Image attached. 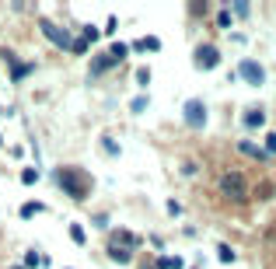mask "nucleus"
<instances>
[{"mask_svg": "<svg viewBox=\"0 0 276 269\" xmlns=\"http://www.w3.org/2000/svg\"><path fill=\"white\" fill-rule=\"evenodd\" d=\"M241 77H245L248 84H256V88L266 80V74H262V67H259L256 59H245V63H241Z\"/></svg>", "mask_w": 276, "mask_h": 269, "instance_id": "20e7f679", "label": "nucleus"}, {"mask_svg": "<svg viewBox=\"0 0 276 269\" xmlns=\"http://www.w3.org/2000/svg\"><path fill=\"white\" fill-rule=\"evenodd\" d=\"M42 32L53 38V46H59V49H74V42H70V35L63 32V28H56L53 21H42Z\"/></svg>", "mask_w": 276, "mask_h": 269, "instance_id": "f03ea898", "label": "nucleus"}, {"mask_svg": "<svg viewBox=\"0 0 276 269\" xmlns=\"http://www.w3.org/2000/svg\"><path fill=\"white\" fill-rule=\"evenodd\" d=\"M112 63H116V59H112V56H98V59H95V63H91V74H101V70H109Z\"/></svg>", "mask_w": 276, "mask_h": 269, "instance_id": "6e6552de", "label": "nucleus"}, {"mask_svg": "<svg viewBox=\"0 0 276 269\" xmlns=\"http://www.w3.org/2000/svg\"><path fill=\"white\" fill-rule=\"evenodd\" d=\"M21 182H25V185H35V182H39V172H35V168H25V172H21Z\"/></svg>", "mask_w": 276, "mask_h": 269, "instance_id": "9d476101", "label": "nucleus"}, {"mask_svg": "<svg viewBox=\"0 0 276 269\" xmlns=\"http://www.w3.org/2000/svg\"><path fill=\"white\" fill-rule=\"evenodd\" d=\"M112 245H116V249H119V245H133V249H137L140 238H137V234H130V231H116V241H112Z\"/></svg>", "mask_w": 276, "mask_h": 269, "instance_id": "0eeeda50", "label": "nucleus"}, {"mask_svg": "<svg viewBox=\"0 0 276 269\" xmlns=\"http://www.w3.org/2000/svg\"><path fill=\"white\" fill-rule=\"evenodd\" d=\"M25 74H28V67H25V63H18V67H14V80H21Z\"/></svg>", "mask_w": 276, "mask_h": 269, "instance_id": "6ab92c4d", "label": "nucleus"}, {"mask_svg": "<svg viewBox=\"0 0 276 269\" xmlns=\"http://www.w3.org/2000/svg\"><path fill=\"white\" fill-rule=\"evenodd\" d=\"M220 192L227 196V199H245V192H248V178L241 172H227L220 178Z\"/></svg>", "mask_w": 276, "mask_h": 269, "instance_id": "f257e3e1", "label": "nucleus"}, {"mask_svg": "<svg viewBox=\"0 0 276 269\" xmlns=\"http://www.w3.org/2000/svg\"><path fill=\"white\" fill-rule=\"evenodd\" d=\"M126 56V46H112V59H122Z\"/></svg>", "mask_w": 276, "mask_h": 269, "instance_id": "a211bd4d", "label": "nucleus"}, {"mask_svg": "<svg viewBox=\"0 0 276 269\" xmlns=\"http://www.w3.org/2000/svg\"><path fill=\"white\" fill-rule=\"evenodd\" d=\"M109 255H112L116 262H130V252H126V249H116V245L109 249Z\"/></svg>", "mask_w": 276, "mask_h": 269, "instance_id": "9b49d317", "label": "nucleus"}, {"mask_svg": "<svg viewBox=\"0 0 276 269\" xmlns=\"http://www.w3.org/2000/svg\"><path fill=\"white\" fill-rule=\"evenodd\" d=\"M217 59H220V53L214 49V46H199V49H196V63H199V70H210V67H217Z\"/></svg>", "mask_w": 276, "mask_h": 269, "instance_id": "7ed1b4c3", "label": "nucleus"}, {"mask_svg": "<svg viewBox=\"0 0 276 269\" xmlns=\"http://www.w3.org/2000/svg\"><path fill=\"white\" fill-rule=\"evenodd\" d=\"M25 266L35 269V266H39V255H35V252H28V255H25Z\"/></svg>", "mask_w": 276, "mask_h": 269, "instance_id": "dca6fc26", "label": "nucleus"}, {"mask_svg": "<svg viewBox=\"0 0 276 269\" xmlns=\"http://www.w3.org/2000/svg\"><path fill=\"white\" fill-rule=\"evenodd\" d=\"M238 151H241V154H248V157H256V161H262V157H266V154L259 151L256 143H241V147H238Z\"/></svg>", "mask_w": 276, "mask_h": 269, "instance_id": "1a4fd4ad", "label": "nucleus"}, {"mask_svg": "<svg viewBox=\"0 0 276 269\" xmlns=\"http://www.w3.org/2000/svg\"><path fill=\"white\" fill-rule=\"evenodd\" d=\"M42 210V203H25L21 206V217H32V213H39Z\"/></svg>", "mask_w": 276, "mask_h": 269, "instance_id": "f8f14e48", "label": "nucleus"}, {"mask_svg": "<svg viewBox=\"0 0 276 269\" xmlns=\"http://www.w3.org/2000/svg\"><path fill=\"white\" fill-rule=\"evenodd\" d=\"M70 238H74V241H77V245H84V241H88V234H84V231H80L77 224H74V227H70Z\"/></svg>", "mask_w": 276, "mask_h": 269, "instance_id": "ddd939ff", "label": "nucleus"}, {"mask_svg": "<svg viewBox=\"0 0 276 269\" xmlns=\"http://www.w3.org/2000/svg\"><path fill=\"white\" fill-rule=\"evenodd\" d=\"M266 151H269V154H276V133H269V136H266Z\"/></svg>", "mask_w": 276, "mask_h": 269, "instance_id": "f3484780", "label": "nucleus"}, {"mask_svg": "<svg viewBox=\"0 0 276 269\" xmlns=\"http://www.w3.org/2000/svg\"><path fill=\"white\" fill-rule=\"evenodd\" d=\"M140 49H161V42H158V38H143V42H140Z\"/></svg>", "mask_w": 276, "mask_h": 269, "instance_id": "4468645a", "label": "nucleus"}, {"mask_svg": "<svg viewBox=\"0 0 276 269\" xmlns=\"http://www.w3.org/2000/svg\"><path fill=\"white\" fill-rule=\"evenodd\" d=\"M185 119H189L193 126H203V122H206V109H203L199 101H189V105H185Z\"/></svg>", "mask_w": 276, "mask_h": 269, "instance_id": "39448f33", "label": "nucleus"}, {"mask_svg": "<svg viewBox=\"0 0 276 269\" xmlns=\"http://www.w3.org/2000/svg\"><path fill=\"white\" fill-rule=\"evenodd\" d=\"M262 122H266V115H262V109H248V112H245V126H252V130H259Z\"/></svg>", "mask_w": 276, "mask_h": 269, "instance_id": "423d86ee", "label": "nucleus"}, {"mask_svg": "<svg viewBox=\"0 0 276 269\" xmlns=\"http://www.w3.org/2000/svg\"><path fill=\"white\" fill-rule=\"evenodd\" d=\"M220 259H224V262H231V259H235V252H231V249H227V245H220Z\"/></svg>", "mask_w": 276, "mask_h": 269, "instance_id": "2eb2a0df", "label": "nucleus"}]
</instances>
